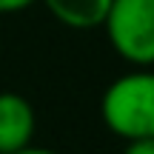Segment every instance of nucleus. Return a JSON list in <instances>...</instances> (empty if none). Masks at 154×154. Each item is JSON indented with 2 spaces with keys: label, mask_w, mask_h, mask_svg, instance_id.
<instances>
[{
  "label": "nucleus",
  "mask_w": 154,
  "mask_h": 154,
  "mask_svg": "<svg viewBox=\"0 0 154 154\" xmlns=\"http://www.w3.org/2000/svg\"><path fill=\"white\" fill-rule=\"evenodd\" d=\"M100 117L114 137H154V69H134L106 86L100 97Z\"/></svg>",
  "instance_id": "f257e3e1"
},
{
  "label": "nucleus",
  "mask_w": 154,
  "mask_h": 154,
  "mask_svg": "<svg viewBox=\"0 0 154 154\" xmlns=\"http://www.w3.org/2000/svg\"><path fill=\"white\" fill-rule=\"evenodd\" d=\"M103 29L117 57L137 69L154 66V0H111Z\"/></svg>",
  "instance_id": "f03ea898"
},
{
  "label": "nucleus",
  "mask_w": 154,
  "mask_h": 154,
  "mask_svg": "<svg viewBox=\"0 0 154 154\" xmlns=\"http://www.w3.org/2000/svg\"><path fill=\"white\" fill-rule=\"evenodd\" d=\"M37 114L20 91H0V154H14L34 140Z\"/></svg>",
  "instance_id": "7ed1b4c3"
},
{
  "label": "nucleus",
  "mask_w": 154,
  "mask_h": 154,
  "mask_svg": "<svg viewBox=\"0 0 154 154\" xmlns=\"http://www.w3.org/2000/svg\"><path fill=\"white\" fill-rule=\"evenodd\" d=\"M43 6L51 11L57 23L77 32H88L103 26L111 0H43Z\"/></svg>",
  "instance_id": "20e7f679"
},
{
  "label": "nucleus",
  "mask_w": 154,
  "mask_h": 154,
  "mask_svg": "<svg viewBox=\"0 0 154 154\" xmlns=\"http://www.w3.org/2000/svg\"><path fill=\"white\" fill-rule=\"evenodd\" d=\"M123 154H154V137H140V140H126Z\"/></svg>",
  "instance_id": "39448f33"
},
{
  "label": "nucleus",
  "mask_w": 154,
  "mask_h": 154,
  "mask_svg": "<svg viewBox=\"0 0 154 154\" xmlns=\"http://www.w3.org/2000/svg\"><path fill=\"white\" fill-rule=\"evenodd\" d=\"M34 3L37 0H0V14H14V11H23Z\"/></svg>",
  "instance_id": "423d86ee"
},
{
  "label": "nucleus",
  "mask_w": 154,
  "mask_h": 154,
  "mask_svg": "<svg viewBox=\"0 0 154 154\" xmlns=\"http://www.w3.org/2000/svg\"><path fill=\"white\" fill-rule=\"evenodd\" d=\"M14 154H60V151H54V149H43V146L29 143L26 149H20V151H14Z\"/></svg>",
  "instance_id": "0eeeda50"
}]
</instances>
